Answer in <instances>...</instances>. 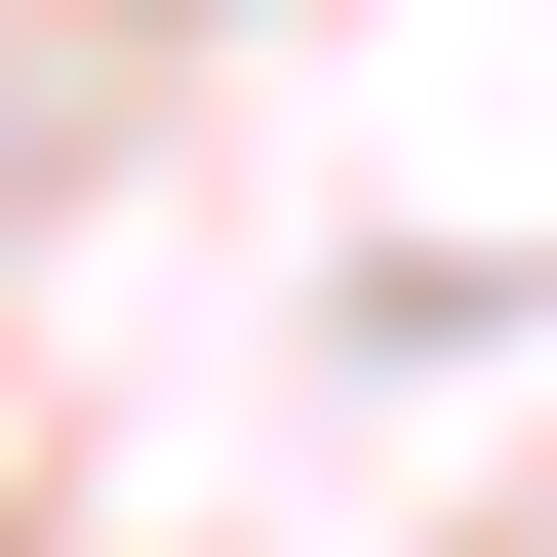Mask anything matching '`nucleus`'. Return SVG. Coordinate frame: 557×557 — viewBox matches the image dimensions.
I'll list each match as a JSON object with an SVG mask.
<instances>
[]
</instances>
